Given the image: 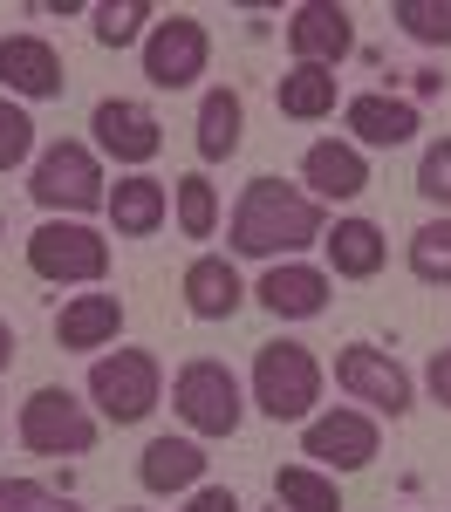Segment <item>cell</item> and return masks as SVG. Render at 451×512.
<instances>
[{
    "label": "cell",
    "instance_id": "1",
    "mask_svg": "<svg viewBox=\"0 0 451 512\" xmlns=\"http://www.w3.org/2000/svg\"><path fill=\"white\" fill-rule=\"evenodd\" d=\"M328 233L322 205L301 192V185H281V178H253L226 219V246L240 260H274V253H301Z\"/></svg>",
    "mask_w": 451,
    "mask_h": 512
},
{
    "label": "cell",
    "instance_id": "2",
    "mask_svg": "<svg viewBox=\"0 0 451 512\" xmlns=\"http://www.w3.org/2000/svg\"><path fill=\"white\" fill-rule=\"evenodd\" d=\"M28 198H35L48 219H82V212H103L110 205V185H103V164L89 144H48L28 171Z\"/></svg>",
    "mask_w": 451,
    "mask_h": 512
},
{
    "label": "cell",
    "instance_id": "3",
    "mask_svg": "<svg viewBox=\"0 0 451 512\" xmlns=\"http://www.w3.org/2000/svg\"><path fill=\"white\" fill-rule=\"evenodd\" d=\"M253 403L274 424H308L315 403H322V362L301 342H267L253 355Z\"/></svg>",
    "mask_w": 451,
    "mask_h": 512
},
{
    "label": "cell",
    "instance_id": "4",
    "mask_svg": "<svg viewBox=\"0 0 451 512\" xmlns=\"http://www.w3.org/2000/svg\"><path fill=\"white\" fill-rule=\"evenodd\" d=\"M164 396V362L151 349H110L89 362V403L110 424H144Z\"/></svg>",
    "mask_w": 451,
    "mask_h": 512
},
{
    "label": "cell",
    "instance_id": "5",
    "mask_svg": "<svg viewBox=\"0 0 451 512\" xmlns=\"http://www.w3.org/2000/svg\"><path fill=\"white\" fill-rule=\"evenodd\" d=\"M28 274L55 287H96L110 274V239L82 219H41L28 233Z\"/></svg>",
    "mask_w": 451,
    "mask_h": 512
},
{
    "label": "cell",
    "instance_id": "6",
    "mask_svg": "<svg viewBox=\"0 0 451 512\" xmlns=\"http://www.w3.org/2000/svg\"><path fill=\"white\" fill-rule=\"evenodd\" d=\"M14 431H21V444L35 458H82V451H96V410L76 390H62V383H41L21 403V424Z\"/></svg>",
    "mask_w": 451,
    "mask_h": 512
},
{
    "label": "cell",
    "instance_id": "7",
    "mask_svg": "<svg viewBox=\"0 0 451 512\" xmlns=\"http://www.w3.org/2000/svg\"><path fill=\"white\" fill-rule=\"evenodd\" d=\"M171 410L192 424L199 437H233L246 417V396H240V376L212 355H192L178 376H171Z\"/></svg>",
    "mask_w": 451,
    "mask_h": 512
},
{
    "label": "cell",
    "instance_id": "8",
    "mask_svg": "<svg viewBox=\"0 0 451 512\" xmlns=\"http://www.w3.org/2000/svg\"><path fill=\"white\" fill-rule=\"evenodd\" d=\"M335 390L349 396V403H369L376 417H404L410 396H417V383H410V369L390 349L349 342V349H335Z\"/></svg>",
    "mask_w": 451,
    "mask_h": 512
},
{
    "label": "cell",
    "instance_id": "9",
    "mask_svg": "<svg viewBox=\"0 0 451 512\" xmlns=\"http://www.w3.org/2000/svg\"><path fill=\"white\" fill-rule=\"evenodd\" d=\"M212 62V35L199 14H164L144 35V82L151 89H192Z\"/></svg>",
    "mask_w": 451,
    "mask_h": 512
},
{
    "label": "cell",
    "instance_id": "10",
    "mask_svg": "<svg viewBox=\"0 0 451 512\" xmlns=\"http://www.w3.org/2000/svg\"><path fill=\"white\" fill-rule=\"evenodd\" d=\"M376 451H383V431H376L369 410H322V417L301 424V458H315V472L328 478L376 465Z\"/></svg>",
    "mask_w": 451,
    "mask_h": 512
},
{
    "label": "cell",
    "instance_id": "11",
    "mask_svg": "<svg viewBox=\"0 0 451 512\" xmlns=\"http://www.w3.org/2000/svg\"><path fill=\"white\" fill-rule=\"evenodd\" d=\"M287 48H294L301 69H342L349 48H356L349 7H335V0H301V7L287 14Z\"/></svg>",
    "mask_w": 451,
    "mask_h": 512
},
{
    "label": "cell",
    "instance_id": "12",
    "mask_svg": "<svg viewBox=\"0 0 451 512\" xmlns=\"http://www.w3.org/2000/svg\"><path fill=\"white\" fill-rule=\"evenodd\" d=\"M89 130H96V151L117 158V164H151L164 151V123L144 103H130V96H103Z\"/></svg>",
    "mask_w": 451,
    "mask_h": 512
},
{
    "label": "cell",
    "instance_id": "13",
    "mask_svg": "<svg viewBox=\"0 0 451 512\" xmlns=\"http://www.w3.org/2000/svg\"><path fill=\"white\" fill-rule=\"evenodd\" d=\"M0 82H7V96H21V103H48V96L69 89V69H62V55H55V41L7 35L0 41Z\"/></svg>",
    "mask_w": 451,
    "mask_h": 512
},
{
    "label": "cell",
    "instance_id": "14",
    "mask_svg": "<svg viewBox=\"0 0 451 512\" xmlns=\"http://www.w3.org/2000/svg\"><path fill=\"white\" fill-rule=\"evenodd\" d=\"M301 185H308L315 205H342V198H363L369 192V164H363L356 144L322 137V144H308V151H301Z\"/></svg>",
    "mask_w": 451,
    "mask_h": 512
},
{
    "label": "cell",
    "instance_id": "15",
    "mask_svg": "<svg viewBox=\"0 0 451 512\" xmlns=\"http://www.w3.org/2000/svg\"><path fill=\"white\" fill-rule=\"evenodd\" d=\"M342 123L356 130V144H369V151H397V144L417 137V103L410 96H383V89H363V96L342 103Z\"/></svg>",
    "mask_w": 451,
    "mask_h": 512
},
{
    "label": "cell",
    "instance_id": "16",
    "mask_svg": "<svg viewBox=\"0 0 451 512\" xmlns=\"http://www.w3.org/2000/svg\"><path fill=\"white\" fill-rule=\"evenodd\" d=\"M253 301H260L274 321H315L328 308V274H322V267H301V260L267 267L260 287H253Z\"/></svg>",
    "mask_w": 451,
    "mask_h": 512
},
{
    "label": "cell",
    "instance_id": "17",
    "mask_svg": "<svg viewBox=\"0 0 451 512\" xmlns=\"http://www.w3.org/2000/svg\"><path fill=\"white\" fill-rule=\"evenodd\" d=\"M185 308L199 321H233L246 308V287H240V267L226 253H199L185 267Z\"/></svg>",
    "mask_w": 451,
    "mask_h": 512
},
{
    "label": "cell",
    "instance_id": "18",
    "mask_svg": "<svg viewBox=\"0 0 451 512\" xmlns=\"http://www.w3.org/2000/svg\"><path fill=\"white\" fill-rule=\"evenodd\" d=\"M117 335H123V301L117 294H76V301H62V315H55V342L69 355L110 349Z\"/></svg>",
    "mask_w": 451,
    "mask_h": 512
},
{
    "label": "cell",
    "instance_id": "19",
    "mask_svg": "<svg viewBox=\"0 0 451 512\" xmlns=\"http://www.w3.org/2000/svg\"><path fill=\"white\" fill-rule=\"evenodd\" d=\"M205 465L212 458H205L199 437H151L137 458V478H144V492H199Z\"/></svg>",
    "mask_w": 451,
    "mask_h": 512
},
{
    "label": "cell",
    "instance_id": "20",
    "mask_svg": "<svg viewBox=\"0 0 451 512\" xmlns=\"http://www.w3.org/2000/svg\"><path fill=\"white\" fill-rule=\"evenodd\" d=\"M322 246H328L335 280H376L383 274V253H390V239H383L376 219H335L322 233Z\"/></svg>",
    "mask_w": 451,
    "mask_h": 512
},
{
    "label": "cell",
    "instance_id": "21",
    "mask_svg": "<svg viewBox=\"0 0 451 512\" xmlns=\"http://www.w3.org/2000/svg\"><path fill=\"white\" fill-rule=\"evenodd\" d=\"M103 212H110V226H117L123 239H151L164 219H171V192H164L158 178L130 171V178L110 185V205H103Z\"/></svg>",
    "mask_w": 451,
    "mask_h": 512
},
{
    "label": "cell",
    "instance_id": "22",
    "mask_svg": "<svg viewBox=\"0 0 451 512\" xmlns=\"http://www.w3.org/2000/svg\"><path fill=\"white\" fill-rule=\"evenodd\" d=\"M240 130H246V103H240V89H205V103H199V158L205 164H226L233 151H240Z\"/></svg>",
    "mask_w": 451,
    "mask_h": 512
},
{
    "label": "cell",
    "instance_id": "23",
    "mask_svg": "<svg viewBox=\"0 0 451 512\" xmlns=\"http://www.w3.org/2000/svg\"><path fill=\"white\" fill-rule=\"evenodd\" d=\"M335 69H287L281 82H274V110L281 117H294V123H322V117H335Z\"/></svg>",
    "mask_w": 451,
    "mask_h": 512
},
{
    "label": "cell",
    "instance_id": "24",
    "mask_svg": "<svg viewBox=\"0 0 451 512\" xmlns=\"http://www.w3.org/2000/svg\"><path fill=\"white\" fill-rule=\"evenodd\" d=\"M274 499H281L287 512H342L335 478L315 472V465H281V472H274Z\"/></svg>",
    "mask_w": 451,
    "mask_h": 512
},
{
    "label": "cell",
    "instance_id": "25",
    "mask_svg": "<svg viewBox=\"0 0 451 512\" xmlns=\"http://www.w3.org/2000/svg\"><path fill=\"white\" fill-rule=\"evenodd\" d=\"M151 21H158V7H151V0H103V7H96V21H89V35L103 41V48H144Z\"/></svg>",
    "mask_w": 451,
    "mask_h": 512
},
{
    "label": "cell",
    "instance_id": "26",
    "mask_svg": "<svg viewBox=\"0 0 451 512\" xmlns=\"http://www.w3.org/2000/svg\"><path fill=\"white\" fill-rule=\"evenodd\" d=\"M171 212H178V233L185 239H212L219 233V192H212V178H205V171L178 178V185H171Z\"/></svg>",
    "mask_w": 451,
    "mask_h": 512
},
{
    "label": "cell",
    "instance_id": "27",
    "mask_svg": "<svg viewBox=\"0 0 451 512\" xmlns=\"http://www.w3.org/2000/svg\"><path fill=\"white\" fill-rule=\"evenodd\" d=\"M390 21H397L417 48H451V0H397Z\"/></svg>",
    "mask_w": 451,
    "mask_h": 512
},
{
    "label": "cell",
    "instance_id": "28",
    "mask_svg": "<svg viewBox=\"0 0 451 512\" xmlns=\"http://www.w3.org/2000/svg\"><path fill=\"white\" fill-rule=\"evenodd\" d=\"M410 274L424 287H445L451 280V219H431V226L410 233Z\"/></svg>",
    "mask_w": 451,
    "mask_h": 512
},
{
    "label": "cell",
    "instance_id": "29",
    "mask_svg": "<svg viewBox=\"0 0 451 512\" xmlns=\"http://www.w3.org/2000/svg\"><path fill=\"white\" fill-rule=\"evenodd\" d=\"M0 512H82L76 492H55L35 478H0Z\"/></svg>",
    "mask_w": 451,
    "mask_h": 512
},
{
    "label": "cell",
    "instance_id": "30",
    "mask_svg": "<svg viewBox=\"0 0 451 512\" xmlns=\"http://www.w3.org/2000/svg\"><path fill=\"white\" fill-rule=\"evenodd\" d=\"M28 158H35V117L14 96H0V171H21Z\"/></svg>",
    "mask_w": 451,
    "mask_h": 512
},
{
    "label": "cell",
    "instance_id": "31",
    "mask_svg": "<svg viewBox=\"0 0 451 512\" xmlns=\"http://www.w3.org/2000/svg\"><path fill=\"white\" fill-rule=\"evenodd\" d=\"M417 192L431 198V205H451V137L424 144V158H417Z\"/></svg>",
    "mask_w": 451,
    "mask_h": 512
},
{
    "label": "cell",
    "instance_id": "32",
    "mask_svg": "<svg viewBox=\"0 0 451 512\" xmlns=\"http://www.w3.org/2000/svg\"><path fill=\"white\" fill-rule=\"evenodd\" d=\"M185 512H240V499H233V485H199L185 499Z\"/></svg>",
    "mask_w": 451,
    "mask_h": 512
},
{
    "label": "cell",
    "instance_id": "33",
    "mask_svg": "<svg viewBox=\"0 0 451 512\" xmlns=\"http://www.w3.org/2000/svg\"><path fill=\"white\" fill-rule=\"evenodd\" d=\"M424 383H431V396L451 410V349H438L431 355V369H424Z\"/></svg>",
    "mask_w": 451,
    "mask_h": 512
},
{
    "label": "cell",
    "instance_id": "34",
    "mask_svg": "<svg viewBox=\"0 0 451 512\" xmlns=\"http://www.w3.org/2000/svg\"><path fill=\"white\" fill-rule=\"evenodd\" d=\"M7 362H14V328L0 321V376H7Z\"/></svg>",
    "mask_w": 451,
    "mask_h": 512
},
{
    "label": "cell",
    "instance_id": "35",
    "mask_svg": "<svg viewBox=\"0 0 451 512\" xmlns=\"http://www.w3.org/2000/svg\"><path fill=\"white\" fill-rule=\"evenodd\" d=\"M123 512H137V506H123Z\"/></svg>",
    "mask_w": 451,
    "mask_h": 512
}]
</instances>
